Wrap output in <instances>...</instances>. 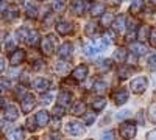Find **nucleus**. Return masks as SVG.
<instances>
[{
    "instance_id": "obj_1",
    "label": "nucleus",
    "mask_w": 156,
    "mask_h": 140,
    "mask_svg": "<svg viewBox=\"0 0 156 140\" xmlns=\"http://www.w3.org/2000/svg\"><path fill=\"white\" fill-rule=\"evenodd\" d=\"M83 52H84L86 56L94 58V56H97V55L101 52V48H100L97 39H95V41H94V39H90V41H86V42L83 44Z\"/></svg>"
},
{
    "instance_id": "obj_2",
    "label": "nucleus",
    "mask_w": 156,
    "mask_h": 140,
    "mask_svg": "<svg viewBox=\"0 0 156 140\" xmlns=\"http://www.w3.org/2000/svg\"><path fill=\"white\" fill-rule=\"evenodd\" d=\"M119 134L123 138H133L136 137V125L131 121H123L119 128Z\"/></svg>"
},
{
    "instance_id": "obj_3",
    "label": "nucleus",
    "mask_w": 156,
    "mask_h": 140,
    "mask_svg": "<svg viewBox=\"0 0 156 140\" xmlns=\"http://www.w3.org/2000/svg\"><path fill=\"white\" fill-rule=\"evenodd\" d=\"M147 78L145 76H139V78L133 80L131 84H129V89H131V92L133 94H144L145 92V89H147Z\"/></svg>"
},
{
    "instance_id": "obj_4",
    "label": "nucleus",
    "mask_w": 156,
    "mask_h": 140,
    "mask_svg": "<svg viewBox=\"0 0 156 140\" xmlns=\"http://www.w3.org/2000/svg\"><path fill=\"white\" fill-rule=\"evenodd\" d=\"M36 106V97L31 95V94H27L23 98H22V103H20V108H22V112L23 114H28L34 109Z\"/></svg>"
},
{
    "instance_id": "obj_5",
    "label": "nucleus",
    "mask_w": 156,
    "mask_h": 140,
    "mask_svg": "<svg viewBox=\"0 0 156 140\" xmlns=\"http://www.w3.org/2000/svg\"><path fill=\"white\" fill-rule=\"evenodd\" d=\"M55 36L53 34H48L47 37L41 41V48H42V53H45L47 56H50L53 53V47H55Z\"/></svg>"
},
{
    "instance_id": "obj_6",
    "label": "nucleus",
    "mask_w": 156,
    "mask_h": 140,
    "mask_svg": "<svg viewBox=\"0 0 156 140\" xmlns=\"http://www.w3.org/2000/svg\"><path fill=\"white\" fill-rule=\"evenodd\" d=\"M25 61V52L22 48H14L11 52V56H9V64L12 67H16L19 64H22V62Z\"/></svg>"
},
{
    "instance_id": "obj_7",
    "label": "nucleus",
    "mask_w": 156,
    "mask_h": 140,
    "mask_svg": "<svg viewBox=\"0 0 156 140\" xmlns=\"http://www.w3.org/2000/svg\"><path fill=\"white\" fill-rule=\"evenodd\" d=\"M112 101L119 106L125 104L128 101V92L125 90V89H117V90L112 92Z\"/></svg>"
},
{
    "instance_id": "obj_8",
    "label": "nucleus",
    "mask_w": 156,
    "mask_h": 140,
    "mask_svg": "<svg viewBox=\"0 0 156 140\" xmlns=\"http://www.w3.org/2000/svg\"><path fill=\"white\" fill-rule=\"evenodd\" d=\"M66 132L69 135H81L84 132V129H83L81 123H78V121H69L66 125Z\"/></svg>"
},
{
    "instance_id": "obj_9",
    "label": "nucleus",
    "mask_w": 156,
    "mask_h": 140,
    "mask_svg": "<svg viewBox=\"0 0 156 140\" xmlns=\"http://www.w3.org/2000/svg\"><path fill=\"white\" fill-rule=\"evenodd\" d=\"M87 72H89L87 66H78V67H75L73 72H72V80H75V81H83L86 76H87Z\"/></svg>"
},
{
    "instance_id": "obj_10",
    "label": "nucleus",
    "mask_w": 156,
    "mask_h": 140,
    "mask_svg": "<svg viewBox=\"0 0 156 140\" xmlns=\"http://www.w3.org/2000/svg\"><path fill=\"white\" fill-rule=\"evenodd\" d=\"M34 120H36V125L39 126V128H44V126H47L48 121H50V115H48L47 111L42 109V111H39V112L36 114Z\"/></svg>"
},
{
    "instance_id": "obj_11",
    "label": "nucleus",
    "mask_w": 156,
    "mask_h": 140,
    "mask_svg": "<svg viewBox=\"0 0 156 140\" xmlns=\"http://www.w3.org/2000/svg\"><path fill=\"white\" fill-rule=\"evenodd\" d=\"M70 8H72L75 16H81V14H84V11H86V2L84 0H72Z\"/></svg>"
},
{
    "instance_id": "obj_12",
    "label": "nucleus",
    "mask_w": 156,
    "mask_h": 140,
    "mask_svg": "<svg viewBox=\"0 0 156 140\" xmlns=\"http://www.w3.org/2000/svg\"><path fill=\"white\" fill-rule=\"evenodd\" d=\"M50 84H51V83H50L48 78H37L33 86H34V89H36L37 92H42V94H44V92H47L48 89H50Z\"/></svg>"
},
{
    "instance_id": "obj_13",
    "label": "nucleus",
    "mask_w": 156,
    "mask_h": 140,
    "mask_svg": "<svg viewBox=\"0 0 156 140\" xmlns=\"http://www.w3.org/2000/svg\"><path fill=\"white\" fill-rule=\"evenodd\" d=\"M72 52H73L72 44H70V42H64V44L61 45V48H59L58 55H59L61 59H69V58L72 56Z\"/></svg>"
},
{
    "instance_id": "obj_14",
    "label": "nucleus",
    "mask_w": 156,
    "mask_h": 140,
    "mask_svg": "<svg viewBox=\"0 0 156 140\" xmlns=\"http://www.w3.org/2000/svg\"><path fill=\"white\" fill-rule=\"evenodd\" d=\"M5 118L8 121H14L19 118V109L16 106H6L5 108Z\"/></svg>"
},
{
    "instance_id": "obj_15",
    "label": "nucleus",
    "mask_w": 156,
    "mask_h": 140,
    "mask_svg": "<svg viewBox=\"0 0 156 140\" xmlns=\"http://www.w3.org/2000/svg\"><path fill=\"white\" fill-rule=\"evenodd\" d=\"M56 100H58V104L62 106V108H67V106L72 104V95L69 92H61Z\"/></svg>"
},
{
    "instance_id": "obj_16",
    "label": "nucleus",
    "mask_w": 156,
    "mask_h": 140,
    "mask_svg": "<svg viewBox=\"0 0 156 140\" xmlns=\"http://www.w3.org/2000/svg\"><path fill=\"white\" fill-rule=\"evenodd\" d=\"M129 50H131L134 55H137V56H142V55H145L148 52L147 47L142 44V42H133L131 45H129Z\"/></svg>"
},
{
    "instance_id": "obj_17",
    "label": "nucleus",
    "mask_w": 156,
    "mask_h": 140,
    "mask_svg": "<svg viewBox=\"0 0 156 140\" xmlns=\"http://www.w3.org/2000/svg\"><path fill=\"white\" fill-rule=\"evenodd\" d=\"M148 34H150V27L148 25H140L139 30L136 31V36L140 42H144L145 39H148Z\"/></svg>"
},
{
    "instance_id": "obj_18",
    "label": "nucleus",
    "mask_w": 156,
    "mask_h": 140,
    "mask_svg": "<svg viewBox=\"0 0 156 140\" xmlns=\"http://www.w3.org/2000/svg\"><path fill=\"white\" fill-rule=\"evenodd\" d=\"M126 56H128V52L125 48H117L115 52H114V61L115 62H119V64H123V62L126 61Z\"/></svg>"
},
{
    "instance_id": "obj_19",
    "label": "nucleus",
    "mask_w": 156,
    "mask_h": 140,
    "mask_svg": "<svg viewBox=\"0 0 156 140\" xmlns=\"http://www.w3.org/2000/svg\"><path fill=\"white\" fill-rule=\"evenodd\" d=\"M144 5H145V0H133L131 6H129V12L131 14H139L144 9Z\"/></svg>"
},
{
    "instance_id": "obj_20",
    "label": "nucleus",
    "mask_w": 156,
    "mask_h": 140,
    "mask_svg": "<svg viewBox=\"0 0 156 140\" xmlns=\"http://www.w3.org/2000/svg\"><path fill=\"white\" fill-rule=\"evenodd\" d=\"M56 31H58L59 34H62V36H66V34H69V33L72 31V25H70L69 22L61 20V22L56 25Z\"/></svg>"
},
{
    "instance_id": "obj_21",
    "label": "nucleus",
    "mask_w": 156,
    "mask_h": 140,
    "mask_svg": "<svg viewBox=\"0 0 156 140\" xmlns=\"http://www.w3.org/2000/svg\"><path fill=\"white\" fill-rule=\"evenodd\" d=\"M112 27H114L115 33H122L125 30V16H119V17H117L114 20V23H112Z\"/></svg>"
},
{
    "instance_id": "obj_22",
    "label": "nucleus",
    "mask_w": 156,
    "mask_h": 140,
    "mask_svg": "<svg viewBox=\"0 0 156 140\" xmlns=\"http://www.w3.org/2000/svg\"><path fill=\"white\" fill-rule=\"evenodd\" d=\"M86 112V103L84 101H76L75 106L72 108V114L73 115H83Z\"/></svg>"
},
{
    "instance_id": "obj_23",
    "label": "nucleus",
    "mask_w": 156,
    "mask_h": 140,
    "mask_svg": "<svg viewBox=\"0 0 156 140\" xmlns=\"http://www.w3.org/2000/svg\"><path fill=\"white\" fill-rule=\"evenodd\" d=\"M105 106H106V100L103 98V97H98L97 100H94V101H92V109H94L95 112L103 111V109H105Z\"/></svg>"
},
{
    "instance_id": "obj_24",
    "label": "nucleus",
    "mask_w": 156,
    "mask_h": 140,
    "mask_svg": "<svg viewBox=\"0 0 156 140\" xmlns=\"http://www.w3.org/2000/svg\"><path fill=\"white\" fill-rule=\"evenodd\" d=\"M92 90L95 94H98V95H103V94L106 92V83L105 81H95L92 84Z\"/></svg>"
},
{
    "instance_id": "obj_25",
    "label": "nucleus",
    "mask_w": 156,
    "mask_h": 140,
    "mask_svg": "<svg viewBox=\"0 0 156 140\" xmlns=\"http://www.w3.org/2000/svg\"><path fill=\"white\" fill-rule=\"evenodd\" d=\"M27 42L31 45V47H36L39 44V33L37 31H28L27 34Z\"/></svg>"
},
{
    "instance_id": "obj_26",
    "label": "nucleus",
    "mask_w": 156,
    "mask_h": 140,
    "mask_svg": "<svg viewBox=\"0 0 156 140\" xmlns=\"http://www.w3.org/2000/svg\"><path fill=\"white\" fill-rule=\"evenodd\" d=\"M19 14V8L17 6H8L6 11H5V19L8 20H12V19H16Z\"/></svg>"
},
{
    "instance_id": "obj_27",
    "label": "nucleus",
    "mask_w": 156,
    "mask_h": 140,
    "mask_svg": "<svg viewBox=\"0 0 156 140\" xmlns=\"http://www.w3.org/2000/svg\"><path fill=\"white\" fill-rule=\"evenodd\" d=\"M111 69V61L109 59H103V61H100L98 64H97V70L100 72V73H105V72H108Z\"/></svg>"
},
{
    "instance_id": "obj_28",
    "label": "nucleus",
    "mask_w": 156,
    "mask_h": 140,
    "mask_svg": "<svg viewBox=\"0 0 156 140\" xmlns=\"http://www.w3.org/2000/svg\"><path fill=\"white\" fill-rule=\"evenodd\" d=\"M136 25H137L136 20H131V22H129V25H128V31H126V39H128V41H131L133 37L136 36Z\"/></svg>"
},
{
    "instance_id": "obj_29",
    "label": "nucleus",
    "mask_w": 156,
    "mask_h": 140,
    "mask_svg": "<svg viewBox=\"0 0 156 140\" xmlns=\"http://www.w3.org/2000/svg\"><path fill=\"white\" fill-rule=\"evenodd\" d=\"M131 73H133L131 67H122V69H119V72H117V76H119L120 80H126L128 76H131Z\"/></svg>"
},
{
    "instance_id": "obj_30",
    "label": "nucleus",
    "mask_w": 156,
    "mask_h": 140,
    "mask_svg": "<svg viewBox=\"0 0 156 140\" xmlns=\"http://www.w3.org/2000/svg\"><path fill=\"white\" fill-rule=\"evenodd\" d=\"M112 14L111 12H103L101 14V20H100V23L103 25V27H109V25L112 23Z\"/></svg>"
},
{
    "instance_id": "obj_31",
    "label": "nucleus",
    "mask_w": 156,
    "mask_h": 140,
    "mask_svg": "<svg viewBox=\"0 0 156 140\" xmlns=\"http://www.w3.org/2000/svg\"><path fill=\"white\" fill-rule=\"evenodd\" d=\"M67 3H66V0H55L53 2V11L55 12H62L64 9H66Z\"/></svg>"
},
{
    "instance_id": "obj_32",
    "label": "nucleus",
    "mask_w": 156,
    "mask_h": 140,
    "mask_svg": "<svg viewBox=\"0 0 156 140\" xmlns=\"http://www.w3.org/2000/svg\"><path fill=\"white\" fill-rule=\"evenodd\" d=\"M103 12H105V5L103 3H95L92 6V9H90V14L92 16H101Z\"/></svg>"
},
{
    "instance_id": "obj_33",
    "label": "nucleus",
    "mask_w": 156,
    "mask_h": 140,
    "mask_svg": "<svg viewBox=\"0 0 156 140\" xmlns=\"http://www.w3.org/2000/svg\"><path fill=\"white\" fill-rule=\"evenodd\" d=\"M27 16H28V17H36V16H37V8H36V5L31 3V2L27 3Z\"/></svg>"
},
{
    "instance_id": "obj_34",
    "label": "nucleus",
    "mask_w": 156,
    "mask_h": 140,
    "mask_svg": "<svg viewBox=\"0 0 156 140\" xmlns=\"http://www.w3.org/2000/svg\"><path fill=\"white\" fill-rule=\"evenodd\" d=\"M95 31H97V25L94 23V22H89L87 25H86V28H84V33H86V36H94L95 34Z\"/></svg>"
},
{
    "instance_id": "obj_35",
    "label": "nucleus",
    "mask_w": 156,
    "mask_h": 140,
    "mask_svg": "<svg viewBox=\"0 0 156 140\" xmlns=\"http://www.w3.org/2000/svg\"><path fill=\"white\" fill-rule=\"evenodd\" d=\"M94 120H95V114H94V112H84V114H83V121H84V125H92Z\"/></svg>"
},
{
    "instance_id": "obj_36",
    "label": "nucleus",
    "mask_w": 156,
    "mask_h": 140,
    "mask_svg": "<svg viewBox=\"0 0 156 140\" xmlns=\"http://www.w3.org/2000/svg\"><path fill=\"white\" fill-rule=\"evenodd\" d=\"M64 114H66V108H62V106H55V109H53V115H55V118H61Z\"/></svg>"
},
{
    "instance_id": "obj_37",
    "label": "nucleus",
    "mask_w": 156,
    "mask_h": 140,
    "mask_svg": "<svg viewBox=\"0 0 156 140\" xmlns=\"http://www.w3.org/2000/svg\"><path fill=\"white\" fill-rule=\"evenodd\" d=\"M36 128H37V125H36L34 117H28V118H27V129L33 132V131H36Z\"/></svg>"
},
{
    "instance_id": "obj_38",
    "label": "nucleus",
    "mask_w": 156,
    "mask_h": 140,
    "mask_svg": "<svg viewBox=\"0 0 156 140\" xmlns=\"http://www.w3.org/2000/svg\"><path fill=\"white\" fill-rule=\"evenodd\" d=\"M25 135H23V131L22 129H14L12 132H9L8 134V138H23Z\"/></svg>"
},
{
    "instance_id": "obj_39",
    "label": "nucleus",
    "mask_w": 156,
    "mask_h": 140,
    "mask_svg": "<svg viewBox=\"0 0 156 140\" xmlns=\"http://www.w3.org/2000/svg\"><path fill=\"white\" fill-rule=\"evenodd\" d=\"M148 41H150V45L156 48V28L150 30V34H148Z\"/></svg>"
},
{
    "instance_id": "obj_40",
    "label": "nucleus",
    "mask_w": 156,
    "mask_h": 140,
    "mask_svg": "<svg viewBox=\"0 0 156 140\" xmlns=\"http://www.w3.org/2000/svg\"><path fill=\"white\" fill-rule=\"evenodd\" d=\"M8 87H9V83H8L6 80H3V78H0V94L6 92Z\"/></svg>"
},
{
    "instance_id": "obj_41",
    "label": "nucleus",
    "mask_w": 156,
    "mask_h": 140,
    "mask_svg": "<svg viewBox=\"0 0 156 140\" xmlns=\"http://www.w3.org/2000/svg\"><path fill=\"white\" fill-rule=\"evenodd\" d=\"M27 34H28V31L25 30V28L17 30V37H19V41H27Z\"/></svg>"
},
{
    "instance_id": "obj_42",
    "label": "nucleus",
    "mask_w": 156,
    "mask_h": 140,
    "mask_svg": "<svg viewBox=\"0 0 156 140\" xmlns=\"http://www.w3.org/2000/svg\"><path fill=\"white\" fill-rule=\"evenodd\" d=\"M148 114H150V118H151L153 121H156V103H153V104L150 106Z\"/></svg>"
},
{
    "instance_id": "obj_43",
    "label": "nucleus",
    "mask_w": 156,
    "mask_h": 140,
    "mask_svg": "<svg viewBox=\"0 0 156 140\" xmlns=\"http://www.w3.org/2000/svg\"><path fill=\"white\" fill-rule=\"evenodd\" d=\"M51 100H53V95H51V94H45V95H42V101H41V103L42 104H50Z\"/></svg>"
},
{
    "instance_id": "obj_44",
    "label": "nucleus",
    "mask_w": 156,
    "mask_h": 140,
    "mask_svg": "<svg viewBox=\"0 0 156 140\" xmlns=\"http://www.w3.org/2000/svg\"><path fill=\"white\" fill-rule=\"evenodd\" d=\"M148 67H150L151 70H156V55H151V56L148 58Z\"/></svg>"
},
{
    "instance_id": "obj_45",
    "label": "nucleus",
    "mask_w": 156,
    "mask_h": 140,
    "mask_svg": "<svg viewBox=\"0 0 156 140\" xmlns=\"http://www.w3.org/2000/svg\"><path fill=\"white\" fill-rule=\"evenodd\" d=\"M14 48H16V42L12 39H8V42H6V52H12Z\"/></svg>"
},
{
    "instance_id": "obj_46",
    "label": "nucleus",
    "mask_w": 156,
    "mask_h": 140,
    "mask_svg": "<svg viewBox=\"0 0 156 140\" xmlns=\"http://www.w3.org/2000/svg\"><path fill=\"white\" fill-rule=\"evenodd\" d=\"M114 132L112 131H109V132H106V134H103V137H105V138H114Z\"/></svg>"
},
{
    "instance_id": "obj_47",
    "label": "nucleus",
    "mask_w": 156,
    "mask_h": 140,
    "mask_svg": "<svg viewBox=\"0 0 156 140\" xmlns=\"http://www.w3.org/2000/svg\"><path fill=\"white\" fill-rule=\"evenodd\" d=\"M147 138H156V129H154V131H150V132L147 134Z\"/></svg>"
},
{
    "instance_id": "obj_48",
    "label": "nucleus",
    "mask_w": 156,
    "mask_h": 140,
    "mask_svg": "<svg viewBox=\"0 0 156 140\" xmlns=\"http://www.w3.org/2000/svg\"><path fill=\"white\" fill-rule=\"evenodd\" d=\"M5 70V61L3 59H0V73H2Z\"/></svg>"
},
{
    "instance_id": "obj_49",
    "label": "nucleus",
    "mask_w": 156,
    "mask_h": 140,
    "mask_svg": "<svg viewBox=\"0 0 156 140\" xmlns=\"http://www.w3.org/2000/svg\"><path fill=\"white\" fill-rule=\"evenodd\" d=\"M22 81H23V83H27V81H28V73H27V72H23V75H22Z\"/></svg>"
},
{
    "instance_id": "obj_50",
    "label": "nucleus",
    "mask_w": 156,
    "mask_h": 140,
    "mask_svg": "<svg viewBox=\"0 0 156 140\" xmlns=\"http://www.w3.org/2000/svg\"><path fill=\"white\" fill-rule=\"evenodd\" d=\"M128 114H129V111H123V112H120V114H119V117H120V118H125V117L128 115Z\"/></svg>"
},
{
    "instance_id": "obj_51",
    "label": "nucleus",
    "mask_w": 156,
    "mask_h": 140,
    "mask_svg": "<svg viewBox=\"0 0 156 140\" xmlns=\"http://www.w3.org/2000/svg\"><path fill=\"white\" fill-rule=\"evenodd\" d=\"M106 2H109L111 5H119V3L122 2V0H106Z\"/></svg>"
},
{
    "instance_id": "obj_52",
    "label": "nucleus",
    "mask_w": 156,
    "mask_h": 140,
    "mask_svg": "<svg viewBox=\"0 0 156 140\" xmlns=\"http://www.w3.org/2000/svg\"><path fill=\"white\" fill-rule=\"evenodd\" d=\"M22 92H23V87H17V90H16V97L22 95Z\"/></svg>"
},
{
    "instance_id": "obj_53",
    "label": "nucleus",
    "mask_w": 156,
    "mask_h": 140,
    "mask_svg": "<svg viewBox=\"0 0 156 140\" xmlns=\"http://www.w3.org/2000/svg\"><path fill=\"white\" fill-rule=\"evenodd\" d=\"M3 39H5V33H3L2 30H0V42H2Z\"/></svg>"
},
{
    "instance_id": "obj_54",
    "label": "nucleus",
    "mask_w": 156,
    "mask_h": 140,
    "mask_svg": "<svg viewBox=\"0 0 156 140\" xmlns=\"http://www.w3.org/2000/svg\"><path fill=\"white\" fill-rule=\"evenodd\" d=\"M139 121H140V123L144 121V117H142V112H139Z\"/></svg>"
},
{
    "instance_id": "obj_55",
    "label": "nucleus",
    "mask_w": 156,
    "mask_h": 140,
    "mask_svg": "<svg viewBox=\"0 0 156 140\" xmlns=\"http://www.w3.org/2000/svg\"><path fill=\"white\" fill-rule=\"evenodd\" d=\"M0 108H3V100H0Z\"/></svg>"
},
{
    "instance_id": "obj_56",
    "label": "nucleus",
    "mask_w": 156,
    "mask_h": 140,
    "mask_svg": "<svg viewBox=\"0 0 156 140\" xmlns=\"http://www.w3.org/2000/svg\"><path fill=\"white\" fill-rule=\"evenodd\" d=\"M0 129H2V123H0Z\"/></svg>"
},
{
    "instance_id": "obj_57",
    "label": "nucleus",
    "mask_w": 156,
    "mask_h": 140,
    "mask_svg": "<svg viewBox=\"0 0 156 140\" xmlns=\"http://www.w3.org/2000/svg\"><path fill=\"white\" fill-rule=\"evenodd\" d=\"M41 2H45V0H41Z\"/></svg>"
},
{
    "instance_id": "obj_58",
    "label": "nucleus",
    "mask_w": 156,
    "mask_h": 140,
    "mask_svg": "<svg viewBox=\"0 0 156 140\" xmlns=\"http://www.w3.org/2000/svg\"><path fill=\"white\" fill-rule=\"evenodd\" d=\"M154 81H156V76H154Z\"/></svg>"
}]
</instances>
